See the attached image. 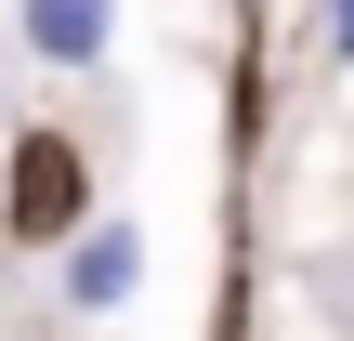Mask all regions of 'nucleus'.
Here are the masks:
<instances>
[{"instance_id": "f257e3e1", "label": "nucleus", "mask_w": 354, "mask_h": 341, "mask_svg": "<svg viewBox=\"0 0 354 341\" xmlns=\"http://www.w3.org/2000/svg\"><path fill=\"white\" fill-rule=\"evenodd\" d=\"M131 289H145V237H131V210L79 223V250H66V315H118Z\"/></svg>"}, {"instance_id": "7ed1b4c3", "label": "nucleus", "mask_w": 354, "mask_h": 341, "mask_svg": "<svg viewBox=\"0 0 354 341\" xmlns=\"http://www.w3.org/2000/svg\"><path fill=\"white\" fill-rule=\"evenodd\" d=\"M315 66H354V0H315Z\"/></svg>"}, {"instance_id": "f03ea898", "label": "nucleus", "mask_w": 354, "mask_h": 341, "mask_svg": "<svg viewBox=\"0 0 354 341\" xmlns=\"http://www.w3.org/2000/svg\"><path fill=\"white\" fill-rule=\"evenodd\" d=\"M13 26H26V53H39V66H105L118 0H13Z\"/></svg>"}]
</instances>
